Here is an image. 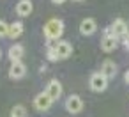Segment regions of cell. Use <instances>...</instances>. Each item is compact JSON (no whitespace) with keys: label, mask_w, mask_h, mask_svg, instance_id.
Returning <instances> with one entry per match:
<instances>
[{"label":"cell","mask_w":129,"mask_h":117,"mask_svg":"<svg viewBox=\"0 0 129 117\" xmlns=\"http://www.w3.org/2000/svg\"><path fill=\"white\" fill-rule=\"evenodd\" d=\"M62 32H64V23H62L60 20H57V18L50 20V21L46 23V27H44V36H46V39H58V37L62 36Z\"/></svg>","instance_id":"obj_1"},{"label":"cell","mask_w":129,"mask_h":117,"mask_svg":"<svg viewBox=\"0 0 129 117\" xmlns=\"http://www.w3.org/2000/svg\"><path fill=\"white\" fill-rule=\"evenodd\" d=\"M129 32H127V23L124 20H115L104 32V36H111V37H125Z\"/></svg>","instance_id":"obj_2"},{"label":"cell","mask_w":129,"mask_h":117,"mask_svg":"<svg viewBox=\"0 0 129 117\" xmlns=\"http://www.w3.org/2000/svg\"><path fill=\"white\" fill-rule=\"evenodd\" d=\"M108 87V78L99 71V73H94L92 76H90V89L92 90H95V92H101V90H104Z\"/></svg>","instance_id":"obj_3"},{"label":"cell","mask_w":129,"mask_h":117,"mask_svg":"<svg viewBox=\"0 0 129 117\" xmlns=\"http://www.w3.org/2000/svg\"><path fill=\"white\" fill-rule=\"evenodd\" d=\"M51 103H53V99L50 98V94H48L46 90L41 92V94H37V96L34 98V106H36L37 110H41V112L50 110V108H51Z\"/></svg>","instance_id":"obj_4"},{"label":"cell","mask_w":129,"mask_h":117,"mask_svg":"<svg viewBox=\"0 0 129 117\" xmlns=\"http://www.w3.org/2000/svg\"><path fill=\"white\" fill-rule=\"evenodd\" d=\"M66 108H67V112H71V113H80V112L83 110V101H81V98L76 96V94H71V96L66 99Z\"/></svg>","instance_id":"obj_5"},{"label":"cell","mask_w":129,"mask_h":117,"mask_svg":"<svg viewBox=\"0 0 129 117\" xmlns=\"http://www.w3.org/2000/svg\"><path fill=\"white\" fill-rule=\"evenodd\" d=\"M95 29H97V23H95L94 18H85V20L80 23V32H81L83 36H90V34H94Z\"/></svg>","instance_id":"obj_6"},{"label":"cell","mask_w":129,"mask_h":117,"mask_svg":"<svg viewBox=\"0 0 129 117\" xmlns=\"http://www.w3.org/2000/svg\"><path fill=\"white\" fill-rule=\"evenodd\" d=\"M27 73V67L23 62H13V66L9 67V76L13 80H18V78H23Z\"/></svg>","instance_id":"obj_7"},{"label":"cell","mask_w":129,"mask_h":117,"mask_svg":"<svg viewBox=\"0 0 129 117\" xmlns=\"http://www.w3.org/2000/svg\"><path fill=\"white\" fill-rule=\"evenodd\" d=\"M46 92L50 94V98H51L53 101L58 99L60 94H62V85H60V82H58V80H51V82L48 83V87H46Z\"/></svg>","instance_id":"obj_8"},{"label":"cell","mask_w":129,"mask_h":117,"mask_svg":"<svg viewBox=\"0 0 129 117\" xmlns=\"http://www.w3.org/2000/svg\"><path fill=\"white\" fill-rule=\"evenodd\" d=\"M101 73L106 76V78H113L117 75V64L113 60H104L103 66H101Z\"/></svg>","instance_id":"obj_9"},{"label":"cell","mask_w":129,"mask_h":117,"mask_svg":"<svg viewBox=\"0 0 129 117\" xmlns=\"http://www.w3.org/2000/svg\"><path fill=\"white\" fill-rule=\"evenodd\" d=\"M115 48H117V37H111V36H104V37L101 39V50H103V52L110 53V52H113Z\"/></svg>","instance_id":"obj_10"},{"label":"cell","mask_w":129,"mask_h":117,"mask_svg":"<svg viewBox=\"0 0 129 117\" xmlns=\"http://www.w3.org/2000/svg\"><path fill=\"white\" fill-rule=\"evenodd\" d=\"M71 53H73V46H71L67 41H60L58 46H57V55H58V59H67V57H71Z\"/></svg>","instance_id":"obj_11"},{"label":"cell","mask_w":129,"mask_h":117,"mask_svg":"<svg viewBox=\"0 0 129 117\" xmlns=\"http://www.w3.org/2000/svg\"><path fill=\"white\" fill-rule=\"evenodd\" d=\"M23 46L21 44H14V46H11L9 48V59L13 60V62H21V57H23Z\"/></svg>","instance_id":"obj_12"},{"label":"cell","mask_w":129,"mask_h":117,"mask_svg":"<svg viewBox=\"0 0 129 117\" xmlns=\"http://www.w3.org/2000/svg\"><path fill=\"white\" fill-rule=\"evenodd\" d=\"M16 13L20 16H28L32 13V2L30 0H21V2L16 6Z\"/></svg>","instance_id":"obj_13"},{"label":"cell","mask_w":129,"mask_h":117,"mask_svg":"<svg viewBox=\"0 0 129 117\" xmlns=\"http://www.w3.org/2000/svg\"><path fill=\"white\" fill-rule=\"evenodd\" d=\"M21 34H23V23H21V21H14V23L9 27V37L16 39V37H20Z\"/></svg>","instance_id":"obj_14"},{"label":"cell","mask_w":129,"mask_h":117,"mask_svg":"<svg viewBox=\"0 0 129 117\" xmlns=\"http://www.w3.org/2000/svg\"><path fill=\"white\" fill-rule=\"evenodd\" d=\"M9 117H27V108L23 105H16L14 108H11Z\"/></svg>","instance_id":"obj_15"},{"label":"cell","mask_w":129,"mask_h":117,"mask_svg":"<svg viewBox=\"0 0 129 117\" xmlns=\"http://www.w3.org/2000/svg\"><path fill=\"white\" fill-rule=\"evenodd\" d=\"M6 36H9V25L0 20V37H6Z\"/></svg>","instance_id":"obj_16"},{"label":"cell","mask_w":129,"mask_h":117,"mask_svg":"<svg viewBox=\"0 0 129 117\" xmlns=\"http://www.w3.org/2000/svg\"><path fill=\"white\" fill-rule=\"evenodd\" d=\"M124 44H125V48H129V34L124 37Z\"/></svg>","instance_id":"obj_17"},{"label":"cell","mask_w":129,"mask_h":117,"mask_svg":"<svg viewBox=\"0 0 129 117\" xmlns=\"http://www.w3.org/2000/svg\"><path fill=\"white\" fill-rule=\"evenodd\" d=\"M124 78H125V82H127V83H129V71H127V73H125V76H124Z\"/></svg>","instance_id":"obj_18"},{"label":"cell","mask_w":129,"mask_h":117,"mask_svg":"<svg viewBox=\"0 0 129 117\" xmlns=\"http://www.w3.org/2000/svg\"><path fill=\"white\" fill-rule=\"evenodd\" d=\"M53 2H55V4H62V2H64V0H53Z\"/></svg>","instance_id":"obj_19"},{"label":"cell","mask_w":129,"mask_h":117,"mask_svg":"<svg viewBox=\"0 0 129 117\" xmlns=\"http://www.w3.org/2000/svg\"><path fill=\"white\" fill-rule=\"evenodd\" d=\"M0 57H2V52H0Z\"/></svg>","instance_id":"obj_20"},{"label":"cell","mask_w":129,"mask_h":117,"mask_svg":"<svg viewBox=\"0 0 129 117\" xmlns=\"http://www.w3.org/2000/svg\"><path fill=\"white\" fill-rule=\"evenodd\" d=\"M76 2H80V0H76Z\"/></svg>","instance_id":"obj_21"}]
</instances>
